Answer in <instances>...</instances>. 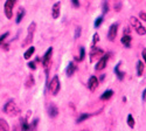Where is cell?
<instances>
[{
  "label": "cell",
  "instance_id": "obj_23",
  "mask_svg": "<svg viewBox=\"0 0 146 131\" xmlns=\"http://www.w3.org/2000/svg\"><path fill=\"white\" fill-rule=\"evenodd\" d=\"M34 83H35L34 77H33L32 75H29V76H28V78H27V81H26V87H27V88H31V87H33V86H34Z\"/></svg>",
  "mask_w": 146,
  "mask_h": 131
},
{
  "label": "cell",
  "instance_id": "obj_21",
  "mask_svg": "<svg viewBox=\"0 0 146 131\" xmlns=\"http://www.w3.org/2000/svg\"><path fill=\"white\" fill-rule=\"evenodd\" d=\"M144 62L143 61H138L137 62V75L138 76H141L143 73H144Z\"/></svg>",
  "mask_w": 146,
  "mask_h": 131
},
{
  "label": "cell",
  "instance_id": "obj_18",
  "mask_svg": "<svg viewBox=\"0 0 146 131\" xmlns=\"http://www.w3.org/2000/svg\"><path fill=\"white\" fill-rule=\"evenodd\" d=\"M20 123H21V131H29V124L27 122V118H21Z\"/></svg>",
  "mask_w": 146,
  "mask_h": 131
},
{
  "label": "cell",
  "instance_id": "obj_29",
  "mask_svg": "<svg viewBox=\"0 0 146 131\" xmlns=\"http://www.w3.org/2000/svg\"><path fill=\"white\" fill-rule=\"evenodd\" d=\"M98 41H100V35L96 33V34H94V39H92V47H94V46H96V43L98 42Z\"/></svg>",
  "mask_w": 146,
  "mask_h": 131
},
{
  "label": "cell",
  "instance_id": "obj_16",
  "mask_svg": "<svg viewBox=\"0 0 146 131\" xmlns=\"http://www.w3.org/2000/svg\"><path fill=\"white\" fill-rule=\"evenodd\" d=\"M35 53V47H33V46H31L25 52V54H23V57L26 59V60H29V59L33 56V54Z\"/></svg>",
  "mask_w": 146,
  "mask_h": 131
},
{
  "label": "cell",
  "instance_id": "obj_1",
  "mask_svg": "<svg viewBox=\"0 0 146 131\" xmlns=\"http://www.w3.org/2000/svg\"><path fill=\"white\" fill-rule=\"evenodd\" d=\"M3 110H4V112H5L6 115H8V116H11V117L17 116V115H19V112H20V109H19V106L17 105V103H15L14 100H8V101L5 103Z\"/></svg>",
  "mask_w": 146,
  "mask_h": 131
},
{
  "label": "cell",
  "instance_id": "obj_27",
  "mask_svg": "<svg viewBox=\"0 0 146 131\" xmlns=\"http://www.w3.org/2000/svg\"><path fill=\"white\" fill-rule=\"evenodd\" d=\"M121 9V0H115V11L119 12Z\"/></svg>",
  "mask_w": 146,
  "mask_h": 131
},
{
  "label": "cell",
  "instance_id": "obj_6",
  "mask_svg": "<svg viewBox=\"0 0 146 131\" xmlns=\"http://www.w3.org/2000/svg\"><path fill=\"white\" fill-rule=\"evenodd\" d=\"M52 54H53V48L50 47V48H48V49H47V52L44 53V55H43V57H42V60H41V62H42L43 67L46 68L47 74H48V66H49V63H50V57H52Z\"/></svg>",
  "mask_w": 146,
  "mask_h": 131
},
{
  "label": "cell",
  "instance_id": "obj_19",
  "mask_svg": "<svg viewBox=\"0 0 146 131\" xmlns=\"http://www.w3.org/2000/svg\"><path fill=\"white\" fill-rule=\"evenodd\" d=\"M0 131H9L8 123L5 120H3V118H0Z\"/></svg>",
  "mask_w": 146,
  "mask_h": 131
},
{
  "label": "cell",
  "instance_id": "obj_17",
  "mask_svg": "<svg viewBox=\"0 0 146 131\" xmlns=\"http://www.w3.org/2000/svg\"><path fill=\"white\" fill-rule=\"evenodd\" d=\"M25 13H26V12H25V9H23L22 7L18 9V14H17V19H15V22L17 23H20L21 22V20L23 19V17H25Z\"/></svg>",
  "mask_w": 146,
  "mask_h": 131
},
{
  "label": "cell",
  "instance_id": "obj_12",
  "mask_svg": "<svg viewBox=\"0 0 146 131\" xmlns=\"http://www.w3.org/2000/svg\"><path fill=\"white\" fill-rule=\"evenodd\" d=\"M48 115H49L52 118H55L58 115V108L54 103H50L49 106H48Z\"/></svg>",
  "mask_w": 146,
  "mask_h": 131
},
{
  "label": "cell",
  "instance_id": "obj_2",
  "mask_svg": "<svg viewBox=\"0 0 146 131\" xmlns=\"http://www.w3.org/2000/svg\"><path fill=\"white\" fill-rule=\"evenodd\" d=\"M35 31H36V23L33 21L29 23V26H28V31H27V35H26V38L25 40L22 41L21 46L22 47H27V46H32V42L34 40V34H35Z\"/></svg>",
  "mask_w": 146,
  "mask_h": 131
},
{
  "label": "cell",
  "instance_id": "obj_5",
  "mask_svg": "<svg viewBox=\"0 0 146 131\" xmlns=\"http://www.w3.org/2000/svg\"><path fill=\"white\" fill-rule=\"evenodd\" d=\"M60 88H61L60 78H58L57 75H55V76L52 78L50 83H49V90H50V92H52L53 95H57V92L60 91Z\"/></svg>",
  "mask_w": 146,
  "mask_h": 131
},
{
  "label": "cell",
  "instance_id": "obj_32",
  "mask_svg": "<svg viewBox=\"0 0 146 131\" xmlns=\"http://www.w3.org/2000/svg\"><path fill=\"white\" fill-rule=\"evenodd\" d=\"M71 4L74 7H80V1L78 0H71Z\"/></svg>",
  "mask_w": 146,
  "mask_h": 131
},
{
  "label": "cell",
  "instance_id": "obj_20",
  "mask_svg": "<svg viewBox=\"0 0 146 131\" xmlns=\"http://www.w3.org/2000/svg\"><path fill=\"white\" fill-rule=\"evenodd\" d=\"M112 95H113V90H106L102 94V96H101V100L105 101V100H109V98H111L112 97Z\"/></svg>",
  "mask_w": 146,
  "mask_h": 131
},
{
  "label": "cell",
  "instance_id": "obj_22",
  "mask_svg": "<svg viewBox=\"0 0 146 131\" xmlns=\"http://www.w3.org/2000/svg\"><path fill=\"white\" fill-rule=\"evenodd\" d=\"M84 56H86V49H84V47H81L80 48V56L76 57V60L77 61H83Z\"/></svg>",
  "mask_w": 146,
  "mask_h": 131
},
{
  "label": "cell",
  "instance_id": "obj_35",
  "mask_svg": "<svg viewBox=\"0 0 146 131\" xmlns=\"http://www.w3.org/2000/svg\"><path fill=\"white\" fill-rule=\"evenodd\" d=\"M139 17H140L141 20L146 21V13H144V12H140V13H139Z\"/></svg>",
  "mask_w": 146,
  "mask_h": 131
},
{
  "label": "cell",
  "instance_id": "obj_31",
  "mask_svg": "<svg viewBox=\"0 0 146 131\" xmlns=\"http://www.w3.org/2000/svg\"><path fill=\"white\" fill-rule=\"evenodd\" d=\"M108 12H109V4L108 3H104L103 4V14L108 13Z\"/></svg>",
  "mask_w": 146,
  "mask_h": 131
},
{
  "label": "cell",
  "instance_id": "obj_7",
  "mask_svg": "<svg viewBox=\"0 0 146 131\" xmlns=\"http://www.w3.org/2000/svg\"><path fill=\"white\" fill-rule=\"evenodd\" d=\"M109 54H103L102 55V57L100 59V61L96 63V67H95V69L97 70V71H101V70H103L105 67H106V63H108V61H109Z\"/></svg>",
  "mask_w": 146,
  "mask_h": 131
},
{
  "label": "cell",
  "instance_id": "obj_3",
  "mask_svg": "<svg viewBox=\"0 0 146 131\" xmlns=\"http://www.w3.org/2000/svg\"><path fill=\"white\" fill-rule=\"evenodd\" d=\"M130 23H131V26L135 28V31L137 32L138 35H145L146 34V27H144L141 25V22L139 21V19H137L135 17H131L130 18Z\"/></svg>",
  "mask_w": 146,
  "mask_h": 131
},
{
  "label": "cell",
  "instance_id": "obj_33",
  "mask_svg": "<svg viewBox=\"0 0 146 131\" xmlns=\"http://www.w3.org/2000/svg\"><path fill=\"white\" fill-rule=\"evenodd\" d=\"M141 56H143V59H144V63L146 65V48L143 49V52H141Z\"/></svg>",
  "mask_w": 146,
  "mask_h": 131
},
{
  "label": "cell",
  "instance_id": "obj_30",
  "mask_svg": "<svg viewBox=\"0 0 146 131\" xmlns=\"http://www.w3.org/2000/svg\"><path fill=\"white\" fill-rule=\"evenodd\" d=\"M81 33H82V28L81 27H77L76 31H75V35H74V38L75 39H78L81 37Z\"/></svg>",
  "mask_w": 146,
  "mask_h": 131
},
{
  "label": "cell",
  "instance_id": "obj_14",
  "mask_svg": "<svg viewBox=\"0 0 146 131\" xmlns=\"http://www.w3.org/2000/svg\"><path fill=\"white\" fill-rule=\"evenodd\" d=\"M76 69H77V67L75 66L74 62H69V65H68V67H67V70H66V73H67V75L70 77V76L74 75V73L76 71Z\"/></svg>",
  "mask_w": 146,
  "mask_h": 131
},
{
  "label": "cell",
  "instance_id": "obj_26",
  "mask_svg": "<svg viewBox=\"0 0 146 131\" xmlns=\"http://www.w3.org/2000/svg\"><path fill=\"white\" fill-rule=\"evenodd\" d=\"M9 37V33L8 32H6V33H4L3 35H0V46H1L5 41H6V39Z\"/></svg>",
  "mask_w": 146,
  "mask_h": 131
},
{
  "label": "cell",
  "instance_id": "obj_4",
  "mask_svg": "<svg viewBox=\"0 0 146 131\" xmlns=\"http://www.w3.org/2000/svg\"><path fill=\"white\" fill-rule=\"evenodd\" d=\"M15 4H17V0H6V3L4 5V12L7 19L13 18V9H14Z\"/></svg>",
  "mask_w": 146,
  "mask_h": 131
},
{
  "label": "cell",
  "instance_id": "obj_15",
  "mask_svg": "<svg viewBox=\"0 0 146 131\" xmlns=\"http://www.w3.org/2000/svg\"><path fill=\"white\" fill-rule=\"evenodd\" d=\"M104 54V52L102 51V49H100V48H96V47L94 46L92 47V49H91V53H90V56H91V60L95 57V56H102Z\"/></svg>",
  "mask_w": 146,
  "mask_h": 131
},
{
  "label": "cell",
  "instance_id": "obj_9",
  "mask_svg": "<svg viewBox=\"0 0 146 131\" xmlns=\"http://www.w3.org/2000/svg\"><path fill=\"white\" fill-rule=\"evenodd\" d=\"M98 83H100L98 78H97L96 76H91V77L89 78L88 83H87V86H88L89 90H91V91H95V90L97 89V87H98Z\"/></svg>",
  "mask_w": 146,
  "mask_h": 131
},
{
  "label": "cell",
  "instance_id": "obj_13",
  "mask_svg": "<svg viewBox=\"0 0 146 131\" xmlns=\"http://www.w3.org/2000/svg\"><path fill=\"white\" fill-rule=\"evenodd\" d=\"M120 65H121V62H118L113 70H115V74H116V76L118 77V80L123 81V78H124V76H125V73H123V71H120Z\"/></svg>",
  "mask_w": 146,
  "mask_h": 131
},
{
  "label": "cell",
  "instance_id": "obj_25",
  "mask_svg": "<svg viewBox=\"0 0 146 131\" xmlns=\"http://www.w3.org/2000/svg\"><path fill=\"white\" fill-rule=\"evenodd\" d=\"M127 125L130 128H135V120H133V116L132 115H129L127 116Z\"/></svg>",
  "mask_w": 146,
  "mask_h": 131
},
{
  "label": "cell",
  "instance_id": "obj_28",
  "mask_svg": "<svg viewBox=\"0 0 146 131\" xmlns=\"http://www.w3.org/2000/svg\"><path fill=\"white\" fill-rule=\"evenodd\" d=\"M103 22V17H98L96 19V21H95V27L96 28H98L100 26H101V23Z\"/></svg>",
  "mask_w": 146,
  "mask_h": 131
},
{
  "label": "cell",
  "instance_id": "obj_24",
  "mask_svg": "<svg viewBox=\"0 0 146 131\" xmlns=\"http://www.w3.org/2000/svg\"><path fill=\"white\" fill-rule=\"evenodd\" d=\"M91 116H92L91 114H82V115L77 118V123H82L84 120H88V118L91 117Z\"/></svg>",
  "mask_w": 146,
  "mask_h": 131
},
{
  "label": "cell",
  "instance_id": "obj_37",
  "mask_svg": "<svg viewBox=\"0 0 146 131\" xmlns=\"http://www.w3.org/2000/svg\"><path fill=\"white\" fill-rule=\"evenodd\" d=\"M13 131H17V128H13Z\"/></svg>",
  "mask_w": 146,
  "mask_h": 131
},
{
  "label": "cell",
  "instance_id": "obj_10",
  "mask_svg": "<svg viewBox=\"0 0 146 131\" xmlns=\"http://www.w3.org/2000/svg\"><path fill=\"white\" fill-rule=\"evenodd\" d=\"M60 14H61V3L57 1L52 7V17H53V19H58Z\"/></svg>",
  "mask_w": 146,
  "mask_h": 131
},
{
  "label": "cell",
  "instance_id": "obj_34",
  "mask_svg": "<svg viewBox=\"0 0 146 131\" xmlns=\"http://www.w3.org/2000/svg\"><path fill=\"white\" fill-rule=\"evenodd\" d=\"M28 67H29V68H31L32 70H35V69H36V66H35V62H33V61L28 63Z\"/></svg>",
  "mask_w": 146,
  "mask_h": 131
},
{
  "label": "cell",
  "instance_id": "obj_11",
  "mask_svg": "<svg viewBox=\"0 0 146 131\" xmlns=\"http://www.w3.org/2000/svg\"><path fill=\"white\" fill-rule=\"evenodd\" d=\"M131 41H132V38H131V35L129 33H124V35L120 39V42L123 43L126 48H130L131 47Z\"/></svg>",
  "mask_w": 146,
  "mask_h": 131
},
{
  "label": "cell",
  "instance_id": "obj_36",
  "mask_svg": "<svg viewBox=\"0 0 146 131\" xmlns=\"http://www.w3.org/2000/svg\"><path fill=\"white\" fill-rule=\"evenodd\" d=\"M143 100H144V101H146V89L143 91Z\"/></svg>",
  "mask_w": 146,
  "mask_h": 131
},
{
  "label": "cell",
  "instance_id": "obj_8",
  "mask_svg": "<svg viewBox=\"0 0 146 131\" xmlns=\"http://www.w3.org/2000/svg\"><path fill=\"white\" fill-rule=\"evenodd\" d=\"M117 33H118V23H112V25L110 26V28H109L108 31V39L110 41H113L117 37Z\"/></svg>",
  "mask_w": 146,
  "mask_h": 131
}]
</instances>
